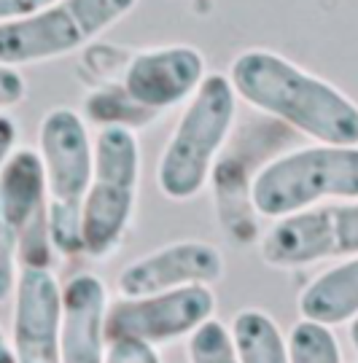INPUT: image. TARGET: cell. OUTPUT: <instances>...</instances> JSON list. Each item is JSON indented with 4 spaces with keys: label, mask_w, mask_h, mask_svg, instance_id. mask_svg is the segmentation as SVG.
Returning a JSON list of instances; mask_svg holds the SVG:
<instances>
[{
    "label": "cell",
    "mask_w": 358,
    "mask_h": 363,
    "mask_svg": "<svg viewBox=\"0 0 358 363\" xmlns=\"http://www.w3.org/2000/svg\"><path fill=\"white\" fill-rule=\"evenodd\" d=\"M234 94L326 145L358 143V111L329 81L264 49L243 52L229 70Z\"/></svg>",
    "instance_id": "6da1fadb"
},
{
    "label": "cell",
    "mask_w": 358,
    "mask_h": 363,
    "mask_svg": "<svg viewBox=\"0 0 358 363\" xmlns=\"http://www.w3.org/2000/svg\"><path fill=\"white\" fill-rule=\"evenodd\" d=\"M43 202L51 250L81 253V208L92 181L94 145L73 108H51L38 130Z\"/></svg>",
    "instance_id": "7a4b0ae2"
},
{
    "label": "cell",
    "mask_w": 358,
    "mask_h": 363,
    "mask_svg": "<svg viewBox=\"0 0 358 363\" xmlns=\"http://www.w3.org/2000/svg\"><path fill=\"white\" fill-rule=\"evenodd\" d=\"M234 113L237 94L229 78L218 73L205 76L159 156L156 183L167 199L186 202L202 191L229 138Z\"/></svg>",
    "instance_id": "3957f363"
},
{
    "label": "cell",
    "mask_w": 358,
    "mask_h": 363,
    "mask_svg": "<svg viewBox=\"0 0 358 363\" xmlns=\"http://www.w3.org/2000/svg\"><path fill=\"white\" fill-rule=\"evenodd\" d=\"M356 145H307L269 159L251 181V208L267 218H283L323 199L356 202Z\"/></svg>",
    "instance_id": "277c9868"
},
{
    "label": "cell",
    "mask_w": 358,
    "mask_h": 363,
    "mask_svg": "<svg viewBox=\"0 0 358 363\" xmlns=\"http://www.w3.org/2000/svg\"><path fill=\"white\" fill-rule=\"evenodd\" d=\"M141 186V143L132 130L102 127L81 208V253L108 259L127 234Z\"/></svg>",
    "instance_id": "5b68a950"
},
{
    "label": "cell",
    "mask_w": 358,
    "mask_h": 363,
    "mask_svg": "<svg viewBox=\"0 0 358 363\" xmlns=\"http://www.w3.org/2000/svg\"><path fill=\"white\" fill-rule=\"evenodd\" d=\"M43 169L30 148L13 151L0 169V301L13 294L22 267H49Z\"/></svg>",
    "instance_id": "8992f818"
},
{
    "label": "cell",
    "mask_w": 358,
    "mask_h": 363,
    "mask_svg": "<svg viewBox=\"0 0 358 363\" xmlns=\"http://www.w3.org/2000/svg\"><path fill=\"white\" fill-rule=\"evenodd\" d=\"M135 6L138 0H54L27 19L0 25V65H36L76 52Z\"/></svg>",
    "instance_id": "52a82bcc"
},
{
    "label": "cell",
    "mask_w": 358,
    "mask_h": 363,
    "mask_svg": "<svg viewBox=\"0 0 358 363\" xmlns=\"http://www.w3.org/2000/svg\"><path fill=\"white\" fill-rule=\"evenodd\" d=\"M261 259L278 269H294L326 259H353L358 250L356 202L305 208L278 218L261 237Z\"/></svg>",
    "instance_id": "ba28073f"
},
{
    "label": "cell",
    "mask_w": 358,
    "mask_h": 363,
    "mask_svg": "<svg viewBox=\"0 0 358 363\" xmlns=\"http://www.w3.org/2000/svg\"><path fill=\"white\" fill-rule=\"evenodd\" d=\"M216 312L210 286H186L151 296L119 298L105 312V337L135 339L146 345H170L197 331Z\"/></svg>",
    "instance_id": "9c48e42d"
},
{
    "label": "cell",
    "mask_w": 358,
    "mask_h": 363,
    "mask_svg": "<svg viewBox=\"0 0 358 363\" xmlns=\"http://www.w3.org/2000/svg\"><path fill=\"white\" fill-rule=\"evenodd\" d=\"M205 78V60L194 46H159L138 52L127 60L119 86L129 100L162 113L167 108L186 103Z\"/></svg>",
    "instance_id": "30bf717a"
},
{
    "label": "cell",
    "mask_w": 358,
    "mask_h": 363,
    "mask_svg": "<svg viewBox=\"0 0 358 363\" xmlns=\"http://www.w3.org/2000/svg\"><path fill=\"white\" fill-rule=\"evenodd\" d=\"M16 363H60V283L49 267H22L13 286Z\"/></svg>",
    "instance_id": "8fae6325"
},
{
    "label": "cell",
    "mask_w": 358,
    "mask_h": 363,
    "mask_svg": "<svg viewBox=\"0 0 358 363\" xmlns=\"http://www.w3.org/2000/svg\"><path fill=\"white\" fill-rule=\"evenodd\" d=\"M221 277V250L200 240H183L127 264L119 274V291L124 298H138L186 286H213Z\"/></svg>",
    "instance_id": "7c38bea8"
},
{
    "label": "cell",
    "mask_w": 358,
    "mask_h": 363,
    "mask_svg": "<svg viewBox=\"0 0 358 363\" xmlns=\"http://www.w3.org/2000/svg\"><path fill=\"white\" fill-rule=\"evenodd\" d=\"M108 288L97 274L81 272L60 288V363H105Z\"/></svg>",
    "instance_id": "4fadbf2b"
},
{
    "label": "cell",
    "mask_w": 358,
    "mask_h": 363,
    "mask_svg": "<svg viewBox=\"0 0 358 363\" xmlns=\"http://www.w3.org/2000/svg\"><path fill=\"white\" fill-rule=\"evenodd\" d=\"M302 320L318 323L323 328L353 323L358 312V259L342 261L318 274L299 294Z\"/></svg>",
    "instance_id": "5bb4252c"
},
{
    "label": "cell",
    "mask_w": 358,
    "mask_h": 363,
    "mask_svg": "<svg viewBox=\"0 0 358 363\" xmlns=\"http://www.w3.org/2000/svg\"><path fill=\"white\" fill-rule=\"evenodd\" d=\"M232 345L237 363H291L278 323L261 310H243L232 320Z\"/></svg>",
    "instance_id": "9a60e30c"
},
{
    "label": "cell",
    "mask_w": 358,
    "mask_h": 363,
    "mask_svg": "<svg viewBox=\"0 0 358 363\" xmlns=\"http://www.w3.org/2000/svg\"><path fill=\"white\" fill-rule=\"evenodd\" d=\"M87 116L97 124V127H124V130H141L156 121V113L146 111L135 100H129L124 89L119 84L111 86H100L87 97Z\"/></svg>",
    "instance_id": "2e32d148"
},
{
    "label": "cell",
    "mask_w": 358,
    "mask_h": 363,
    "mask_svg": "<svg viewBox=\"0 0 358 363\" xmlns=\"http://www.w3.org/2000/svg\"><path fill=\"white\" fill-rule=\"evenodd\" d=\"M291 363H342V352L332 328H323L310 320H299L286 339Z\"/></svg>",
    "instance_id": "e0dca14e"
},
{
    "label": "cell",
    "mask_w": 358,
    "mask_h": 363,
    "mask_svg": "<svg viewBox=\"0 0 358 363\" xmlns=\"http://www.w3.org/2000/svg\"><path fill=\"white\" fill-rule=\"evenodd\" d=\"M189 361L192 363H237L234 345L227 325L218 320H205L197 331L189 334Z\"/></svg>",
    "instance_id": "ac0fdd59"
},
{
    "label": "cell",
    "mask_w": 358,
    "mask_h": 363,
    "mask_svg": "<svg viewBox=\"0 0 358 363\" xmlns=\"http://www.w3.org/2000/svg\"><path fill=\"white\" fill-rule=\"evenodd\" d=\"M105 363H162L151 345L135 339H108Z\"/></svg>",
    "instance_id": "d6986e66"
},
{
    "label": "cell",
    "mask_w": 358,
    "mask_h": 363,
    "mask_svg": "<svg viewBox=\"0 0 358 363\" xmlns=\"http://www.w3.org/2000/svg\"><path fill=\"white\" fill-rule=\"evenodd\" d=\"M27 94V84L16 67L0 65V111L19 105Z\"/></svg>",
    "instance_id": "ffe728a7"
},
{
    "label": "cell",
    "mask_w": 358,
    "mask_h": 363,
    "mask_svg": "<svg viewBox=\"0 0 358 363\" xmlns=\"http://www.w3.org/2000/svg\"><path fill=\"white\" fill-rule=\"evenodd\" d=\"M54 0H0V25L6 22H16V19H27L33 13L43 11Z\"/></svg>",
    "instance_id": "44dd1931"
},
{
    "label": "cell",
    "mask_w": 358,
    "mask_h": 363,
    "mask_svg": "<svg viewBox=\"0 0 358 363\" xmlns=\"http://www.w3.org/2000/svg\"><path fill=\"white\" fill-rule=\"evenodd\" d=\"M16 121L11 116H6V113H0V169L6 164V159L13 154V143H16Z\"/></svg>",
    "instance_id": "7402d4cb"
},
{
    "label": "cell",
    "mask_w": 358,
    "mask_h": 363,
    "mask_svg": "<svg viewBox=\"0 0 358 363\" xmlns=\"http://www.w3.org/2000/svg\"><path fill=\"white\" fill-rule=\"evenodd\" d=\"M0 363H16V355H13V347L9 345L6 334L0 331Z\"/></svg>",
    "instance_id": "603a6c76"
}]
</instances>
